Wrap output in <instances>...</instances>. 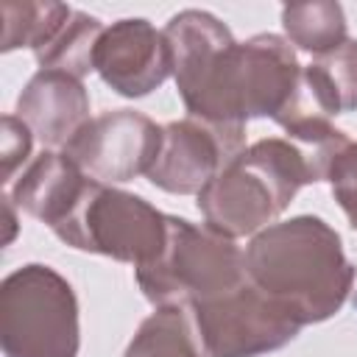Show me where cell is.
<instances>
[{
    "label": "cell",
    "mask_w": 357,
    "mask_h": 357,
    "mask_svg": "<svg viewBox=\"0 0 357 357\" xmlns=\"http://www.w3.org/2000/svg\"><path fill=\"white\" fill-rule=\"evenodd\" d=\"M176 89L190 117L245 134V123H273L298 95L301 73L293 47L276 33L237 42L209 11L184 8L165 25Z\"/></svg>",
    "instance_id": "obj_1"
},
{
    "label": "cell",
    "mask_w": 357,
    "mask_h": 357,
    "mask_svg": "<svg viewBox=\"0 0 357 357\" xmlns=\"http://www.w3.org/2000/svg\"><path fill=\"white\" fill-rule=\"evenodd\" d=\"M243 262L248 282L301 326L337 315L357 279L340 234L318 215L265 226L248 240Z\"/></svg>",
    "instance_id": "obj_2"
},
{
    "label": "cell",
    "mask_w": 357,
    "mask_h": 357,
    "mask_svg": "<svg viewBox=\"0 0 357 357\" xmlns=\"http://www.w3.org/2000/svg\"><path fill=\"white\" fill-rule=\"evenodd\" d=\"M324 181L304 151L287 137H265L245 145L198 192L204 226L237 240L254 237L290 206L304 184Z\"/></svg>",
    "instance_id": "obj_3"
},
{
    "label": "cell",
    "mask_w": 357,
    "mask_h": 357,
    "mask_svg": "<svg viewBox=\"0 0 357 357\" xmlns=\"http://www.w3.org/2000/svg\"><path fill=\"white\" fill-rule=\"evenodd\" d=\"M0 346L6 357H78V298L59 271L28 262L0 282Z\"/></svg>",
    "instance_id": "obj_4"
},
{
    "label": "cell",
    "mask_w": 357,
    "mask_h": 357,
    "mask_svg": "<svg viewBox=\"0 0 357 357\" xmlns=\"http://www.w3.org/2000/svg\"><path fill=\"white\" fill-rule=\"evenodd\" d=\"M137 284L153 307H192L245 279L243 248L187 218L167 215L162 254L137 268Z\"/></svg>",
    "instance_id": "obj_5"
},
{
    "label": "cell",
    "mask_w": 357,
    "mask_h": 357,
    "mask_svg": "<svg viewBox=\"0 0 357 357\" xmlns=\"http://www.w3.org/2000/svg\"><path fill=\"white\" fill-rule=\"evenodd\" d=\"M53 234L75 251L112 257L137 271L162 254L167 243V215L134 192L89 178L84 195Z\"/></svg>",
    "instance_id": "obj_6"
},
{
    "label": "cell",
    "mask_w": 357,
    "mask_h": 357,
    "mask_svg": "<svg viewBox=\"0 0 357 357\" xmlns=\"http://www.w3.org/2000/svg\"><path fill=\"white\" fill-rule=\"evenodd\" d=\"M206 357H262L296 340L301 324L265 298L248 276L190 307Z\"/></svg>",
    "instance_id": "obj_7"
},
{
    "label": "cell",
    "mask_w": 357,
    "mask_h": 357,
    "mask_svg": "<svg viewBox=\"0 0 357 357\" xmlns=\"http://www.w3.org/2000/svg\"><path fill=\"white\" fill-rule=\"evenodd\" d=\"M162 145V126L134 109H112L92 117L61 153L98 184H126L148 176Z\"/></svg>",
    "instance_id": "obj_8"
},
{
    "label": "cell",
    "mask_w": 357,
    "mask_h": 357,
    "mask_svg": "<svg viewBox=\"0 0 357 357\" xmlns=\"http://www.w3.org/2000/svg\"><path fill=\"white\" fill-rule=\"evenodd\" d=\"M243 139L245 134L223 131L195 117L173 120L162 126V145L148 181L170 195H198L245 148Z\"/></svg>",
    "instance_id": "obj_9"
},
{
    "label": "cell",
    "mask_w": 357,
    "mask_h": 357,
    "mask_svg": "<svg viewBox=\"0 0 357 357\" xmlns=\"http://www.w3.org/2000/svg\"><path fill=\"white\" fill-rule=\"evenodd\" d=\"M95 73L123 98H145L173 75L170 45L142 17L112 22L95 47Z\"/></svg>",
    "instance_id": "obj_10"
},
{
    "label": "cell",
    "mask_w": 357,
    "mask_h": 357,
    "mask_svg": "<svg viewBox=\"0 0 357 357\" xmlns=\"http://www.w3.org/2000/svg\"><path fill=\"white\" fill-rule=\"evenodd\" d=\"M17 117L47 148H64L92 117L81 78L61 70H36L17 98Z\"/></svg>",
    "instance_id": "obj_11"
},
{
    "label": "cell",
    "mask_w": 357,
    "mask_h": 357,
    "mask_svg": "<svg viewBox=\"0 0 357 357\" xmlns=\"http://www.w3.org/2000/svg\"><path fill=\"white\" fill-rule=\"evenodd\" d=\"M89 178L56 151H42L14 181L11 201L31 218L56 229L84 195Z\"/></svg>",
    "instance_id": "obj_12"
},
{
    "label": "cell",
    "mask_w": 357,
    "mask_h": 357,
    "mask_svg": "<svg viewBox=\"0 0 357 357\" xmlns=\"http://www.w3.org/2000/svg\"><path fill=\"white\" fill-rule=\"evenodd\" d=\"M301 100L312 114L326 120L357 112V39H346L304 67Z\"/></svg>",
    "instance_id": "obj_13"
},
{
    "label": "cell",
    "mask_w": 357,
    "mask_h": 357,
    "mask_svg": "<svg viewBox=\"0 0 357 357\" xmlns=\"http://www.w3.org/2000/svg\"><path fill=\"white\" fill-rule=\"evenodd\" d=\"M123 357H206L187 307H156L134 332Z\"/></svg>",
    "instance_id": "obj_14"
},
{
    "label": "cell",
    "mask_w": 357,
    "mask_h": 357,
    "mask_svg": "<svg viewBox=\"0 0 357 357\" xmlns=\"http://www.w3.org/2000/svg\"><path fill=\"white\" fill-rule=\"evenodd\" d=\"M282 28L290 45L324 56L343 45L346 36V14L340 3L315 0V3H290L282 8Z\"/></svg>",
    "instance_id": "obj_15"
},
{
    "label": "cell",
    "mask_w": 357,
    "mask_h": 357,
    "mask_svg": "<svg viewBox=\"0 0 357 357\" xmlns=\"http://www.w3.org/2000/svg\"><path fill=\"white\" fill-rule=\"evenodd\" d=\"M73 17L64 3H3V53L31 47L33 56L45 50Z\"/></svg>",
    "instance_id": "obj_16"
},
{
    "label": "cell",
    "mask_w": 357,
    "mask_h": 357,
    "mask_svg": "<svg viewBox=\"0 0 357 357\" xmlns=\"http://www.w3.org/2000/svg\"><path fill=\"white\" fill-rule=\"evenodd\" d=\"M106 25L84 11H73L67 25L59 31V36L36 53L39 70H61L75 78H84L95 70V47Z\"/></svg>",
    "instance_id": "obj_17"
},
{
    "label": "cell",
    "mask_w": 357,
    "mask_h": 357,
    "mask_svg": "<svg viewBox=\"0 0 357 357\" xmlns=\"http://www.w3.org/2000/svg\"><path fill=\"white\" fill-rule=\"evenodd\" d=\"M326 181L337 206L346 212L351 229H357V142H349L329 165Z\"/></svg>",
    "instance_id": "obj_18"
},
{
    "label": "cell",
    "mask_w": 357,
    "mask_h": 357,
    "mask_svg": "<svg viewBox=\"0 0 357 357\" xmlns=\"http://www.w3.org/2000/svg\"><path fill=\"white\" fill-rule=\"evenodd\" d=\"M31 145H33V134L31 128L17 117V114H6L3 117V137H0V159H3V184L11 181L14 170L22 167V162L31 156Z\"/></svg>",
    "instance_id": "obj_19"
},
{
    "label": "cell",
    "mask_w": 357,
    "mask_h": 357,
    "mask_svg": "<svg viewBox=\"0 0 357 357\" xmlns=\"http://www.w3.org/2000/svg\"><path fill=\"white\" fill-rule=\"evenodd\" d=\"M6 201V223H8V234H6V243H11L14 240V231H17V220H14V201H11V195H6L3 198Z\"/></svg>",
    "instance_id": "obj_20"
}]
</instances>
